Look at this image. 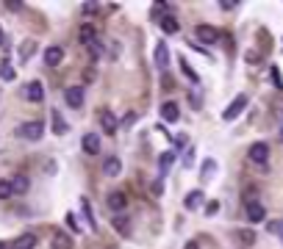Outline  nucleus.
<instances>
[{"label": "nucleus", "instance_id": "29", "mask_svg": "<svg viewBox=\"0 0 283 249\" xmlns=\"http://www.w3.org/2000/svg\"><path fill=\"white\" fill-rule=\"evenodd\" d=\"M217 214H219V202L217 200L205 202V216H217Z\"/></svg>", "mask_w": 283, "mask_h": 249}, {"label": "nucleus", "instance_id": "1", "mask_svg": "<svg viewBox=\"0 0 283 249\" xmlns=\"http://www.w3.org/2000/svg\"><path fill=\"white\" fill-rule=\"evenodd\" d=\"M42 133H45V124L42 122H25V124H20V128H17V136L20 138H28V142H39Z\"/></svg>", "mask_w": 283, "mask_h": 249}, {"label": "nucleus", "instance_id": "41", "mask_svg": "<svg viewBox=\"0 0 283 249\" xmlns=\"http://www.w3.org/2000/svg\"><path fill=\"white\" fill-rule=\"evenodd\" d=\"M280 142H283V128H280Z\"/></svg>", "mask_w": 283, "mask_h": 249}, {"label": "nucleus", "instance_id": "34", "mask_svg": "<svg viewBox=\"0 0 283 249\" xmlns=\"http://www.w3.org/2000/svg\"><path fill=\"white\" fill-rule=\"evenodd\" d=\"M269 230L277 232V236H280V241H283V222H275V224H269Z\"/></svg>", "mask_w": 283, "mask_h": 249}, {"label": "nucleus", "instance_id": "23", "mask_svg": "<svg viewBox=\"0 0 283 249\" xmlns=\"http://www.w3.org/2000/svg\"><path fill=\"white\" fill-rule=\"evenodd\" d=\"M81 208H84V216H86V222H89V227H92V230H97V222H95V216H92L89 200H81Z\"/></svg>", "mask_w": 283, "mask_h": 249}, {"label": "nucleus", "instance_id": "20", "mask_svg": "<svg viewBox=\"0 0 283 249\" xmlns=\"http://www.w3.org/2000/svg\"><path fill=\"white\" fill-rule=\"evenodd\" d=\"M178 28H181V25H178V20H175L172 14H167V17L161 20V30L164 34H178Z\"/></svg>", "mask_w": 283, "mask_h": 249}, {"label": "nucleus", "instance_id": "22", "mask_svg": "<svg viewBox=\"0 0 283 249\" xmlns=\"http://www.w3.org/2000/svg\"><path fill=\"white\" fill-rule=\"evenodd\" d=\"M12 188H14V194H25V191H28V178H25V174H17V178L12 180Z\"/></svg>", "mask_w": 283, "mask_h": 249}, {"label": "nucleus", "instance_id": "38", "mask_svg": "<svg viewBox=\"0 0 283 249\" xmlns=\"http://www.w3.org/2000/svg\"><path fill=\"white\" fill-rule=\"evenodd\" d=\"M183 249H200V244H197V241H189V244H186V246H183Z\"/></svg>", "mask_w": 283, "mask_h": 249}, {"label": "nucleus", "instance_id": "32", "mask_svg": "<svg viewBox=\"0 0 283 249\" xmlns=\"http://www.w3.org/2000/svg\"><path fill=\"white\" fill-rule=\"evenodd\" d=\"M0 75L6 78V80H12V78H14V70H12L9 64H3V66H0Z\"/></svg>", "mask_w": 283, "mask_h": 249}, {"label": "nucleus", "instance_id": "9", "mask_svg": "<svg viewBox=\"0 0 283 249\" xmlns=\"http://www.w3.org/2000/svg\"><path fill=\"white\" fill-rule=\"evenodd\" d=\"M264 216H266V210H264V205H261L258 200H255V202H247V219L253 222V224L264 222Z\"/></svg>", "mask_w": 283, "mask_h": 249}, {"label": "nucleus", "instance_id": "12", "mask_svg": "<svg viewBox=\"0 0 283 249\" xmlns=\"http://www.w3.org/2000/svg\"><path fill=\"white\" fill-rule=\"evenodd\" d=\"M161 116H164V122H178V116H181L178 102H164L161 106Z\"/></svg>", "mask_w": 283, "mask_h": 249}, {"label": "nucleus", "instance_id": "10", "mask_svg": "<svg viewBox=\"0 0 283 249\" xmlns=\"http://www.w3.org/2000/svg\"><path fill=\"white\" fill-rule=\"evenodd\" d=\"M61 61H64V50H61V48H56V44H53V48L45 50V64H48V66H59Z\"/></svg>", "mask_w": 283, "mask_h": 249}, {"label": "nucleus", "instance_id": "25", "mask_svg": "<svg viewBox=\"0 0 283 249\" xmlns=\"http://www.w3.org/2000/svg\"><path fill=\"white\" fill-rule=\"evenodd\" d=\"M175 164V152H164L161 158H158V166H161V172H169V166Z\"/></svg>", "mask_w": 283, "mask_h": 249}, {"label": "nucleus", "instance_id": "33", "mask_svg": "<svg viewBox=\"0 0 283 249\" xmlns=\"http://www.w3.org/2000/svg\"><path fill=\"white\" fill-rule=\"evenodd\" d=\"M81 12H84L86 17H92V14L97 12V3H84V8H81Z\"/></svg>", "mask_w": 283, "mask_h": 249}, {"label": "nucleus", "instance_id": "30", "mask_svg": "<svg viewBox=\"0 0 283 249\" xmlns=\"http://www.w3.org/2000/svg\"><path fill=\"white\" fill-rule=\"evenodd\" d=\"M181 70H183V72H186V75H189V78H192V80H194V83H197V72H194V70H192V66H189V64H186V61H183V58H181Z\"/></svg>", "mask_w": 283, "mask_h": 249}, {"label": "nucleus", "instance_id": "26", "mask_svg": "<svg viewBox=\"0 0 283 249\" xmlns=\"http://www.w3.org/2000/svg\"><path fill=\"white\" fill-rule=\"evenodd\" d=\"M239 241L244 244V246H253L255 244V232L253 230H239Z\"/></svg>", "mask_w": 283, "mask_h": 249}, {"label": "nucleus", "instance_id": "7", "mask_svg": "<svg viewBox=\"0 0 283 249\" xmlns=\"http://www.w3.org/2000/svg\"><path fill=\"white\" fill-rule=\"evenodd\" d=\"M81 147H84L86 155H97L100 152V136H97V133H86V136L81 138Z\"/></svg>", "mask_w": 283, "mask_h": 249}, {"label": "nucleus", "instance_id": "18", "mask_svg": "<svg viewBox=\"0 0 283 249\" xmlns=\"http://www.w3.org/2000/svg\"><path fill=\"white\" fill-rule=\"evenodd\" d=\"M78 39H81V44H86V48H89L92 42L97 39V30L92 28V25H81V34H78Z\"/></svg>", "mask_w": 283, "mask_h": 249}, {"label": "nucleus", "instance_id": "6", "mask_svg": "<svg viewBox=\"0 0 283 249\" xmlns=\"http://www.w3.org/2000/svg\"><path fill=\"white\" fill-rule=\"evenodd\" d=\"M64 100L70 108H81L84 106V86H70V89L64 92Z\"/></svg>", "mask_w": 283, "mask_h": 249}, {"label": "nucleus", "instance_id": "4", "mask_svg": "<svg viewBox=\"0 0 283 249\" xmlns=\"http://www.w3.org/2000/svg\"><path fill=\"white\" fill-rule=\"evenodd\" d=\"M106 205H109L114 214H122V210L128 208V194L125 191H111V194L106 196Z\"/></svg>", "mask_w": 283, "mask_h": 249}, {"label": "nucleus", "instance_id": "37", "mask_svg": "<svg viewBox=\"0 0 283 249\" xmlns=\"http://www.w3.org/2000/svg\"><path fill=\"white\" fill-rule=\"evenodd\" d=\"M219 8H225V12H230V8H236V3H230V0H222V3H219Z\"/></svg>", "mask_w": 283, "mask_h": 249}, {"label": "nucleus", "instance_id": "19", "mask_svg": "<svg viewBox=\"0 0 283 249\" xmlns=\"http://www.w3.org/2000/svg\"><path fill=\"white\" fill-rule=\"evenodd\" d=\"M53 249H73V238L67 232H56L53 236Z\"/></svg>", "mask_w": 283, "mask_h": 249}, {"label": "nucleus", "instance_id": "24", "mask_svg": "<svg viewBox=\"0 0 283 249\" xmlns=\"http://www.w3.org/2000/svg\"><path fill=\"white\" fill-rule=\"evenodd\" d=\"M164 12H167V6H164V3H156V6L150 8V20H156V22H161V20L167 17V14H164Z\"/></svg>", "mask_w": 283, "mask_h": 249}, {"label": "nucleus", "instance_id": "15", "mask_svg": "<svg viewBox=\"0 0 283 249\" xmlns=\"http://www.w3.org/2000/svg\"><path fill=\"white\" fill-rule=\"evenodd\" d=\"M103 172L109 174V178H117V174L122 172V160L114 158V155H111V158H106V164H103Z\"/></svg>", "mask_w": 283, "mask_h": 249}, {"label": "nucleus", "instance_id": "27", "mask_svg": "<svg viewBox=\"0 0 283 249\" xmlns=\"http://www.w3.org/2000/svg\"><path fill=\"white\" fill-rule=\"evenodd\" d=\"M12 194H14V188H12V180H0V200H9Z\"/></svg>", "mask_w": 283, "mask_h": 249}, {"label": "nucleus", "instance_id": "40", "mask_svg": "<svg viewBox=\"0 0 283 249\" xmlns=\"http://www.w3.org/2000/svg\"><path fill=\"white\" fill-rule=\"evenodd\" d=\"M0 249H6V244H3V241H0Z\"/></svg>", "mask_w": 283, "mask_h": 249}, {"label": "nucleus", "instance_id": "14", "mask_svg": "<svg viewBox=\"0 0 283 249\" xmlns=\"http://www.w3.org/2000/svg\"><path fill=\"white\" fill-rule=\"evenodd\" d=\"M100 124H103V130L109 133V136L117 130V128H120V122L114 119V114H111V111H103V114H100Z\"/></svg>", "mask_w": 283, "mask_h": 249}, {"label": "nucleus", "instance_id": "16", "mask_svg": "<svg viewBox=\"0 0 283 249\" xmlns=\"http://www.w3.org/2000/svg\"><path fill=\"white\" fill-rule=\"evenodd\" d=\"M111 224H114V230L120 232V236H128V232H131V219H128L125 214H117Z\"/></svg>", "mask_w": 283, "mask_h": 249}, {"label": "nucleus", "instance_id": "8", "mask_svg": "<svg viewBox=\"0 0 283 249\" xmlns=\"http://www.w3.org/2000/svg\"><path fill=\"white\" fill-rule=\"evenodd\" d=\"M25 97H28V102H42L45 100V86L39 80H31L28 89H25Z\"/></svg>", "mask_w": 283, "mask_h": 249}, {"label": "nucleus", "instance_id": "39", "mask_svg": "<svg viewBox=\"0 0 283 249\" xmlns=\"http://www.w3.org/2000/svg\"><path fill=\"white\" fill-rule=\"evenodd\" d=\"M0 44H3V30H0Z\"/></svg>", "mask_w": 283, "mask_h": 249}, {"label": "nucleus", "instance_id": "28", "mask_svg": "<svg viewBox=\"0 0 283 249\" xmlns=\"http://www.w3.org/2000/svg\"><path fill=\"white\" fill-rule=\"evenodd\" d=\"M214 169H217V160H205V164H203V180H208L211 178V174H214Z\"/></svg>", "mask_w": 283, "mask_h": 249}, {"label": "nucleus", "instance_id": "31", "mask_svg": "<svg viewBox=\"0 0 283 249\" xmlns=\"http://www.w3.org/2000/svg\"><path fill=\"white\" fill-rule=\"evenodd\" d=\"M31 53H34V42H25L23 48H20V56H23V58H28Z\"/></svg>", "mask_w": 283, "mask_h": 249}, {"label": "nucleus", "instance_id": "36", "mask_svg": "<svg viewBox=\"0 0 283 249\" xmlns=\"http://www.w3.org/2000/svg\"><path fill=\"white\" fill-rule=\"evenodd\" d=\"M131 122H136V114H128V116L122 119V128H131Z\"/></svg>", "mask_w": 283, "mask_h": 249}, {"label": "nucleus", "instance_id": "5", "mask_svg": "<svg viewBox=\"0 0 283 249\" xmlns=\"http://www.w3.org/2000/svg\"><path fill=\"white\" fill-rule=\"evenodd\" d=\"M194 36H197L203 44H214V42L219 39V30L214 28V25H197V28H194Z\"/></svg>", "mask_w": 283, "mask_h": 249}, {"label": "nucleus", "instance_id": "21", "mask_svg": "<svg viewBox=\"0 0 283 249\" xmlns=\"http://www.w3.org/2000/svg\"><path fill=\"white\" fill-rule=\"evenodd\" d=\"M53 133L56 136H64L67 133V122H64V116H61L59 111H53Z\"/></svg>", "mask_w": 283, "mask_h": 249}, {"label": "nucleus", "instance_id": "35", "mask_svg": "<svg viewBox=\"0 0 283 249\" xmlns=\"http://www.w3.org/2000/svg\"><path fill=\"white\" fill-rule=\"evenodd\" d=\"M272 78H275V86L280 89V86H283V80H280V72H277V66H272Z\"/></svg>", "mask_w": 283, "mask_h": 249}, {"label": "nucleus", "instance_id": "11", "mask_svg": "<svg viewBox=\"0 0 283 249\" xmlns=\"http://www.w3.org/2000/svg\"><path fill=\"white\" fill-rule=\"evenodd\" d=\"M205 202V194L200 188H194V191H189L186 194V200H183V205H186V210H194V208H200Z\"/></svg>", "mask_w": 283, "mask_h": 249}, {"label": "nucleus", "instance_id": "17", "mask_svg": "<svg viewBox=\"0 0 283 249\" xmlns=\"http://www.w3.org/2000/svg\"><path fill=\"white\" fill-rule=\"evenodd\" d=\"M37 246V236L34 232H23V236L14 241V249H34Z\"/></svg>", "mask_w": 283, "mask_h": 249}, {"label": "nucleus", "instance_id": "2", "mask_svg": "<svg viewBox=\"0 0 283 249\" xmlns=\"http://www.w3.org/2000/svg\"><path fill=\"white\" fill-rule=\"evenodd\" d=\"M244 108H247V94H239V97H233V100H230V106L222 111V119H225V122H233V119L239 116L241 111H244Z\"/></svg>", "mask_w": 283, "mask_h": 249}, {"label": "nucleus", "instance_id": "13", "mask_svg": "<svg viewBox=\"0 0 283 249\" xmlns=\"http://www.w3.org/2000/svg\"><path fill=\"white\" fill-rule=\"evenodd\" d=\"M156 66H158V70H167V66H169V50H167L164 42H158V44H156Z\"/></svg>", "mask_w": 283, "mask_h": 249}, {"label": "nucleus", "instance_id": "3", "mask_svg": "<svg viewBox=\"0 0 283 249\" xmlns=\"http://www.w3.org/2000/svg\"><path fill=\"white\" fill-rule=\"evenodd\" d=\"M247 155H250V160H253V164L264 166L266 160H269V147H266L264 142H255V144H250V150H247Z\"/></svg>", "mask_w": 283, "mask_h": 249}]
</instances>
